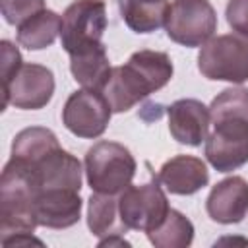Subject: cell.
Returning a JSON list of instances; mask_svg holds the SVG:
<instances>
[{
  "instance_id": "1",
  "label": "cell",
  "mask_w": 248,
  "mask_h": 248,
  "mask_svg": "<svg viewBox=\"0 0 248 248\" xmlns=\"http://www.w3.org/2000/svg\"><path fill=\"white\" fill-rule=\"evenodd\" d=\"M213 132L205 138V157L217 172L248 163V89L229 87L209 105Z\"/></svg>"
},
{
  "instance_id": "2",
  "label": "cell",
  "mask_w": 248,
  "mask_h": 248,
  "mask_svg": "<svg viewBox=\"0 0 248 248\" xmlns=\"http://www.w3.org/2000/svg\"><path fill=\"white\" fill-rule=\"evenodd\" d=\"M172 78V62L161 50H138L124 66H116L103 89L112 112H126L147 95L163 89Z\"/></svg>"
},
{
  "instance_id": "3",
  "label": "cell",
  "mask_w": 248,
  "mask_h": 248,
  "mask_svg": "<svg viewBox=\"0 0 248 248\" xmlns=\"http://www.w3.org/2000/svg\"><path fill=\"white\" fill-rule=\"evenodd\" d=\"M35 227H39V223L31 174L10 159L0 176V240L21 232H33Z\"/></svg>"
},
{
  "instance_id": "4",
  "label": "cell",
  "mask_w": 248,
  "mask_h": 248,
  "mask_svg": "<svg viewBox=\"0 0 248 248\" xmlns=\"http://www.w3.org/2000/svg\"><path fill=\"white\" fill-rule=\"evenodd\" d=\"M136 159L128 147L118 141H97L85 153V178L93 192L118 196L136 174Z\"/></svg>"
},
{
  "instance_id": "5",
  "label": "cell",
  "mask_w": 248,
  "mask_h": 248,
  "mask_svg": "<svg viewBox=\"0 0 248 248\" xmlns=\"http://www.w3.org/2000/svg\"><path fill=\"white\" fill-rule=\"evenodd\" d=\"M198 70L213 81H248V37L238 33L211 37L198 54Z\"/></svg>"
},
{
  "instance_id": "6",
  "label": "cell",
  "mask_w": 248,
  "mask_h": 248,
  "mask_svg": "<svg viewBox=\"0 0 248 248\" xmlns=\"http://www.w3.org/2000/svg\"><path fill=\"white\" fill-rule=\"evenodd\" d=\"M165 29L169 39L182 46H203L217 31L215 8L209 0H172Z\"/></svg>"
},
{
  "instance_id": "7",
  "label": "cell",
  "mask_w": 248,
  "mask_h": 248,
  "mask_svg": "<svg viewBox=\"0 0 248 248\" xmlns=\"http://www.w3.org/2000/svg\"><path fill=\"white\" fill-rule=\"evenodd\" d=\"M169 209L170 205L167 194L157 176L147 184H130L124 192L118 194L120 219L132 231H141L147 234L165 221Z\"/></svg>"
},
{
  "instance_id": "8",
  "label": "cell",
  "mask_w": 248,
  "mask_h": 248,
  "mask_svg": "<svg viewBox=\"0 0 248 248\" xmlns=\"http://www.w3.org/2000/svg\"><path fill=\"white\" fill-rule=\"evenodd\" d=\"M107 31V6L103 0H74L62 14L60 43L72 54L103 43Z\"/></svg>"
},
{
  "instance_id": "9",
  "label": "cell",
  "mask_w": 248,
  "mask_h": 248,
  "mask_svg": "<svg viewBox=\"0 0 248 248\" xmlns=\"http://www.w3.org/2000/svg\"><path fill=\"white\" fill-rule=\"evenodd\" d=\"M110 114L112 108L103 91L81 87L66 99L62 108V122L74 136L95 140L105 134L110 122Z\"/></svg>"
},
{
  "instance_id": "10",
  "label": "cell",
  "mask_w": 248,
  "mask_h": 248,
  "mask_svg": "<svg viewBox=\"0 0 248 248\" xmlns=\"http://www.w3.org/2000/svg\"><path fill=\"white\" fill-rule=\"evenodd\" d=\"M54 95V74L41 64H23L8 85H4V108L14 105L23 110L45 108Z\"/></svg>"
},
{
  "instance_id": "11",
  "label": "cell",
  "mask_w": 248,
  "mask_h": 248,
  "mask_svg": "<svg viewBox=\"0 0 248 248\" xmlns=\"http://www.w3.org/2000/svg\"><path fill=\"white\" fill-rule=\"evenodd\" d=\"M169 116V132L170 136L182 143L198 147L209 136L211 112L198 99H178L167 108Z\"/></svg>"
},
{
  "instance_id": "12",
  "label": "cell",
  "mask_w": 248,
  "mask_h": 248,
  "mask_svg": "<svg viewBox=\"0 0 248 248\" xmlns=\"http://www.w3.org/2000/svg\"><path fill=\"white\" fill-rule=\"evenodd\" d=\"M205 211L215 223H240L248 215V180L242 176H229L217 182L205 200Z\"/></svg>"
},
{
  "instance_id": "13",
  "label": "cell",
  "mask_w": 248,
  "mask_h": 248,
  "mask_svg": "<svg viewBox=\"0 0 248 248\" xmlns=\"http://www.w3.org/2000/svg\"><path fill=\"white\" fill-rule=\"evenodd\" d=\"M81 196L79 190H45L35 196L37 223L46 229H68L81 219Z\"/></svg>"
},
{
  "instance_id": "14",
  "label": "cell",
  "mask_w": 248,
  "mask_h": 248,
  "mask_svg": "<svg viewBox=\"0 0 248 248\" xmlns=\"http://www.w3.org/2000/svg\"><path fill=\"white\" fill-rule=\"evenodd\" d=\"M157 180L169 194L192 196L207 186L209 170L207 165L194 155H174L163 163Z\"/></svg>"
},
{
  "instance_id": "15",
  "label": "cell",
  "mask_w": 248,
  "mask_h": 248,
  "mask_svg": "<svg viewBox=\"0 0 248 248\" xmlns=\"http://www.w3.org/2000/svg\"><path fill=\"white\" fill-rule=\"evenodd\" d=\"M70 72L83 89L103 91L110 78V62L103 43L85 46L70 54Z\"/></svg>"
},
{
  "instance_id": "16",
  "label": "cell",
  "mask_w": 248,
  "mask_h": 248,
  "mask_svg": "<svg viewBox=\"0 0 248 248\" xmlns=\"http://www.w3.org/2000/svg\"><path fill=\"white\" fill-rule=\"evenodd\" d=\"M58 138L52 130L43 128V126H31L16 134L12 141V157L16 163L33 167L41 159H45L50 151L58 149Z\"/></svg>"
},
{
  "instance_id": "17",
  "label": "cell",
  "mask_w": 248,
  "mask_h": 248,
  "mask_svg": "<svg viewBox=\"0 0 248 248\" xmlns=\"http://www.w3.org/2000/svg\"><path fill=\"white\" fill-rule=\"evenodd\" d=\"M124 23L134 33H151L165 25L169 0H116Z\"/></svg>"
},
{
  "instance_id": "18",
  "label": "cell",
  "mask_w": 248,
  "mask_h": 248,
  "mask_svg": "<svg viewBox=\"0 0 248 248\" xmlns=\"http://www.w3.org/2000/svg\"><path fill=\"white\" fill-rule=\"evenodd\" d=\"M87 227L99 238L110 234H124L128 227L120 219L118 196L99 194V192L91 194L87 202Z\"/></svg>"
},
{
  "instance_id": "19",
  "label": "cell",
  "mask_w": 248,
  "mask_h": 248,
  "mask_svg": "<svg viewBox=\"0 0 248 248\" xmlns=\"http://www.w3.org/2000/svg\"><path fill=\"white\" fill-rule=\"evenodd\" d=\"M62 29V17L52 10H43L17 25V43L27 50L50 46Z\"/></svg>"
},
{
  "instance_id": "20",
  "label": "cell",
  "mask_w": 248,
  "mask_h": 248,
  "mask_svg": "<svg viewBox=\"0 0 248 248\" xmlns=\"http://www.w3.org/2000/svg\"><path fill=\"white\" fill-rule=\"evenodd\" d=\"M147 238L157 248H186L194 240V225L184 213L170 207L165 221L149 231Z\"/></svg>"
},
{
  "instance_id": "21",
  "label": "cell",
  "mask_w": 248,
  "mask_h": 248,
  "mask_svg": "<svg viewBox=\"0 0 248 248\" xmlns=\"http://www.w3.org/2000/svg\"><path fill=\"white\" fill-rule=\"evenodd\" d=\"M45 10V0H0V12L10 25H21L25 19Z\"/></svg>"
},
{
  "instance_id": "22",
  "label": "cell",
  "mask_w": 248,
  "mask_h": 248,
  "mask_svg": "<svg viewBox=\"0 0 248 248\" xmlns=\"http://www.w3.org/2000/svg\"><path fill=\"white\" fill-rule=\"evenodd\" d=\"M0 60H2L0 62V66H2V83L8 85L12 81V78L17 74V70L23 66L17 46H14L10 41H2L0 43Z\"/></svg>"
},
{
  "instance_id": "23",
  "label": "cell",
  "mask_w": 248,
  "mask_h": 248,
  "mask_svg": "<svg viewBox=\"0 0 248 248\" xmlns=\"http://www.w3.org/2000/svg\"><path fill=\"white\" fill-rule=\"evenodd\" d=\"M225 16L234 33L248 37V0H229Z\"/></svg>"
},
{
  "instance_id": "24",
  "label": "cell",
  "mask_w": 248,
  "mask_h": 248,
  "mask_svg": "<svg viewBox=\"0 0 248 248\" xmlns=\"http://www.w3.org/2000/svg\"><path fill=\"white\" fill-rule=\"evenodd\" d=\"M99 246H130L128 240H124V234H110L99 240Z\"/></svg>"
}]
</instances>
